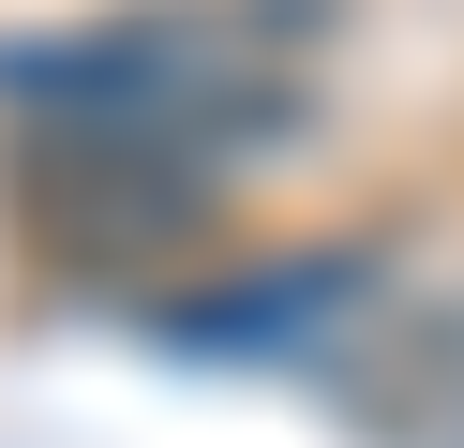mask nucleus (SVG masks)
<instances>
[{"instance_id": "1", "label": "nucleus", "mask_w": 464, "mask_h": 448, "mask_svg": "<svg viewBox=\"0 0 464 448\" xmlns=\"http://www.w3.org/2000/svg\"><path fill=\"white\" fill-rule=\"evenodd\" d=\"M344 30V0H121V15L75 30H0V119L15 135H165L225 149V165H270L314 135V45Z\"/></svg>"}, {"instance_id": "2", "label": "nucleus", "mask_w": 464, "mask_h": 448, "mask_svg": "<svg viewBox=\"0 0 464 448\" xmlns=\"http://www.w3.org/2000/svg\"><path fill=\"white\" fill-rule=\"evenodd\" d=\"M225 209H240V165L165 119H121V135H31L15 149V224L45 239L91 284H135L165 254H210Z\"/></svg>"}, {"instance_id": "3", "label": "nucleus", "mask_w": 464, "mask_h": 448, "mask_svg": "<svg viewBox=\"0 0 464 448\" xmlns=\"http://www.w3.org/2000/svg\"><path fill=\"white\" fill-rule=\"evenodd\" d=\"M360 418H374L390 448H464V299L404 314L390 374H360Z\"/></svg>"}, {"instance_id": "4", "label": "nucleus", "mask_w": 464, "mask_h": 448, "mask_svg": "<svg viewBox=\"0 0 464 448\" xmlns=\"http://www.w3.org/2000/svg\"><path fill=\"white\" fill-rule=\"evenodd\" d=\"M360 254H314V269H255V284H195L165 299V344H285V314L314 329V299H360Z\"/></svg>"}]
</instances>
